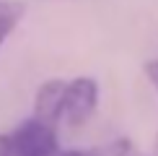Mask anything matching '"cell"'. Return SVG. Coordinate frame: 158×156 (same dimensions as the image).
Listing matches in <instances>:
<instances>
[{"instance_id":"7","label":"cell","mask_w":158,"mask_h":156,"mask_svg":"<svg viewBox=\"0 0 158 156\" xmlns=\"http://www.w3.org/2000/svg\"><path fill=\"white\" fill-rule=\"evenodd\" d=\"M127 156H148V154H137V151H135V148H132V151H130Z\"/></svg>"},{"instance_id":"6","label":"cell","mask_w":158,"mask_h":156,"mask_svg":"<svg viewBox=\"0 0 158 156\" xmlns=\"http://www.w3.org/2000/svg\"><path fill=\"white\" fill-rule=\"evenodd\" d=\"M143 70H145L148 81L153 83V89L158 91V57H156V60H148L145 65H143ZM156 146H158V135H156Z\"/></svg>"},{"instance_id":"3","label":"cell","mask_w":158,"mask_h":156,"mask_svg":"<svg viewBox=\"0 0 158 156\" xmlns=\"http://www.w3.org/2000/svg\"><path fill=\"white\" fill-rule=\"evenodd\" d=\"M62 89H65L62 78H49V81H44L39 86L36 99H34V117H39L42 122H47L52 128H57V122H60Z\"/></svg>"},{"instance_id":"5","label":"cell","mask_w":158,"mask_h":156,"mask_svg":"<svg viewBox=\"0 0 158 156\" xmlns=\"http://www.w3.org/2000/svg\"><path fill=\"white\" fill-rule=\"evenodd\" d=\"M23 13H26V5L21 0H0V47L13 34V29L21 24Z\"/></svg>"},{"instance_id":"4","label":"cell","mask_w":158,"mask_h":156,"mask_svg":"<svg viewBox=\"0 0 158 156\" xmlns=\"http://www.w3.org/2000/svg\"><path fill=\"white\" fill-rule=\"evenodd\" d=\"M130 151H132L130 138H114V141L94 146V148H70V151H62L60 148L55 156H127Z\"/></svg>"},{"instance_id":"2","label":"cell","mask_w":158,"mask_h":156,"mask_svg":"<svg viewBox=\"0 0 158 156\" xmlns=\"http://www.w3.org/2000/svg\"><path fill=\"white\" fill-rule=\"evenodd\" d=\"M98 107V83L91 76H78L73 81H65L62 102H60V120L70 128H81L91 120Z\"/></svg>"},{"instance_id":"1","label":"cell","mask_w":158,"mask_h":156,"mask_svg":"<svg viewBox=\"0 0 158 156\" xmlns=\"http://www.w3.org/2000/svg\"><path fill=\"white\" fill-rule=\"evenodd\" d=\"M57 151V128L39 117L23 120L10 133H0V156H55Z\"/></svg>"}]
</instances>
